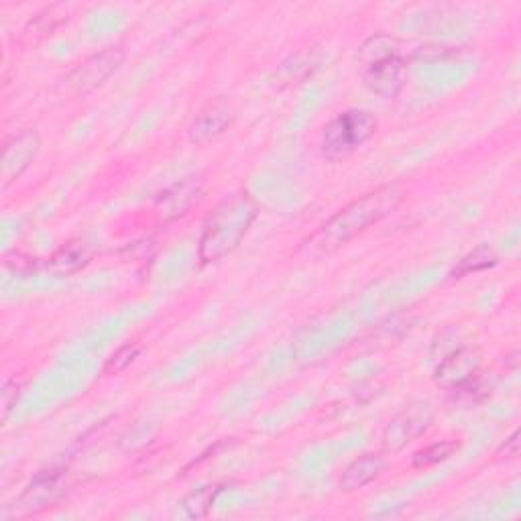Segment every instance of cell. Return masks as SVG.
<instances>
[{
	"label": "cell",
	"instance_id": "cell-1",
	"mask_svg": "<svg viewBox=\"0 0 521 521\" xmlns=\"http://www.w3.org/2000/svg\"><path fill=\"white\" fill-rule=\"evenodd\" d=\"M403 200L405 190L397 184L381 186L353 200L349 206H344L330 220H326L312 237H308L296 251V257L310 263L334 255L344 245L363 235L367 228L389 218Z\"/></svg>",
	"mask_w": 521,
	"mask_h": 521
},
{
	"label": "cell",
	"instance_id": "cell-2",
	"mask_svg": "<svg viewBox=\"0 0 521 521\" xmlns=\"http://www.w3.org/2000/svg\"><path fill=\"white\" fill-rule=\"evenodd\" d=\"M259 216V206L245 190L228 194L208 214L198 243V257L202 265L216 263L233 253Z\"/></svg>",
	"mask_w": 521,
	"mask_h": 521
},
{
	"label": "cell",
	"instance_id": "cell-3",
	"mask_svg": "<svg viewBox=\"0 0 521 521\" xmlns=\"http://www.w3.org/2000/svg\"><path fill=\"white\" fill-rule=\"evenodd\" d=\"M377 133V119L367 110H344L322 133V155L328 161H342L359 151Z\"/></svg>",
	"mask_w": 521,
	"mask_h": 521
},
{
	"label": "cell",
	"instance_id": "cell-4",
	"mask_svg": "<svg viewBox=\"0 0 521 521\" xmlns=\"http://www.w3.org/2000/svg\"><path fill=\"white\" fill-rule=\"evenodd\" d=\"M434 422V408L430 401H412L385 426L381 444L385 452H399L420 436H424Z\"/></svg>",
	"mask_w": 521,
	"mask_h": 521
},
{
	"label": "cell",
	"instance_id": "cell-5",
	"mask_svg": "<svg viewBox=\"0 0 521 521\" xmlns=\"http://www.w3.org/2000/svg\"><path fill=\"white\" fill-rule=\"evenodd\" d=\"M125 49L123 47H106L100 53H94L82 62L78 68H74L66 76V90L72 96H84L100 88L114 72H117L125 62Z\"/></svg>",
	"mask_w": 521,
	"mask_h": 521
},
{
	"label": "cell",
	"instance_id": "cell-6",
	"mask_svg": "<svg viewBox=\"0 0 521 521\" xmlns=\"http://www.w3.org/2000/svg\"><path fill=\"white\" fill-rule=\"evenodd\" d=\"M68 491L64 471H43L39 473L19 495L15 507L21 513H39L60 501Z\"/></svg>",
	"mask_w": 521,
	"mask_h": 521
},
{
	"label": "cell",
	"instance_id": "cell-7",
	"mask_svg": "<svg viewBox=\"0 0 521 521\" xmlns=\"http://www.w3.org/2000/svg\"><path fill=\"white\" fill-rule=\"evenodd\" d=\"M363 82L373 94L381 98H395L408 82V62L401 55L373 62L365 66Z\"/></svg>",
	"mask_w": 521,
	"mask_h": 521
},
{
	"label": "cell",
	"instance_id": "cell-8",
	"mask_svg": "<svg viewBox=\"0 0 521 521\" xmlns=\"http://www.w3.org/2000/svg\"><path fill=\"white\" fill-rule=\"evenodd\" d=\"M41 151V137L37 131H21L15 137H11L5 145L3 151V180L5 186L13 184L15 180H19L23 173L33 165V161L37 159Z\"/></svg>",
	"mask_w": 521,
	"mask_h": 521
},
{
	"label": "cell",
	"instance_id": "cell-9",
	"mask_svg": "<svg viewBox=\"0 0 521 521\" xmlns=\"http://www.w3.org/2000/svg\"><path fill=\"white\" fill-rule=\"evenodd\" d=\"M481 369V353L477 349H469V346H458V349L450 351L440 359V365L434 371L436 385L444 389H454L462 381H467L471 375H475Z\"/></svg>",
	"mask_w": 521,
	"mask_h": 521
},
{
	"label": "cell",
	"instance_id": "cell-10",
	"mask_svg": "<svg viewBox=\"0 0 521 521\" xmlns=\"http://www.w3.org/2000/svg\"><path fill=\"white\" fill-rule=\"evenodd\" d=\"M233 119H235V114L226 102H222V100L210 102L196 114V119L188 131V139L194 145H208L230 129Z\"/></svg>",
	"mask_w": 521,
	"mask_h": 521
},
{
	"label": "cell",
	"instance_id": "cell-11",
	"mask_svg": "<svg viewBox=\"0 0 521 521\" xmlns=\"http://www.w3.org/2000/svg\"><path fill=\"white\" fill-rule=\"evenodd\" d=\"M204 192L202 178H188L176 186H171L167 192H163L155 204V212L163 222H171L180 216H184L200 198Z\"/></svg>",
	"mask_w": 521,
	"mask_h": 521
},
{
	"label": "cell",
	"instance_id": "cell-12",
	"mask_svg": "<svg viewBox=\"0 0 521 521\" xmlns=\"http://www.w3.org/2000/svg\"><path fill=\"white\" fill-rule=\"evenodd\" d=\"M385 469V460L379 454H363L355 458L340 477V489L353 493L373 483Z\"/></svg>",
	"mask_w": 521,
	"mask_h": 521
},
{
	"label": "cell",
	"instance_id": "cell-13",
	"mask_svg": "<svg viewBox=\"0 0 521 521\" xmlns=\"http://www.w3.org/2000/svg\"><path fill=\"white\" fill-rule=\"evenodd\" d=\"M92 259V249L84 241H72L64 245L49 259V269L55 273H74Z\"/></svg>",
	"mask_w": 521,
	"mask_h": 521
},
{
	"label": "cell",
	"instance_id": "cell-14",
	"mask_svg": "<svg viewBox=\"0 0 521 521\" xmlns=\"http://www.w3.org/2000/svg\"><path fill=\"white\" fill-rule=\"evenodd\" d=\"M454 401L465 403V405H477L491 397L493 393V379L479 369L475 375H471L467 381H462L458 387L450 389Z\"/></svg>",
	"mask_w": 521,
	"mask_h": 521
},
{
	"label": "cell",
	"instance_id": "cell-15",
	"mask_svg": "<svg viewBox=\"0 0 521 521\" xmlns=\"http://www.w3.org/2000/svg\"><path fill=\"white\" fill-rule=\"evenodd\" d=\"M224 491V485H206L202 489L192 491L190 495H186L180 503L184 515L188 519H202L210 513L216 497Z\"/></svg>",
	"mask_w": 521,
	"mask_h": 521
},
{
	"label": "cell",
	"instance_id": "cell-16",
	"mask_svg": "<svg viewBox=\"0 0 521 521\" xmlns=\"http://www.w3.org/2000/svg\"><path fill=\"white\" fill-rule=\"evenodd\" d=\"M401 43L395 37L389 35H373L369 37L361 49H359V60L369 66L373 62L385 60V57H393V55H401ZM403 57V55H401Z\"/></svg>",
	"mask_w": 521,
	"mask_h": 521
},
{
	"label": "cell",
	"instance_id": "cell-17",
	"mask_svg": "<svg viewBox=\"0 0 521 521\" xmlns=\"http://www.w3.org/2000/svg\"><path fill=\"white\" fill-rule=\"evenodd\" d=\"M497 263H499L497 253L489 245H481L458 261V265L452 269V277L458 279V277H465L471 273H479V271L495 267Z\"/></svg>",
	"mask_w": 521,
	"mask_h": 521
},
{
	"label": "cell",
	"instance_id": "cell-18",
	"mask_svg": "<svg viewBox=\"0 0 521 521\" xmlns=\"http://www.w3.org/2000/svg\"><path fill=\"white\" fill-rule=\"evenodd\" d=\"M454 450H456L454 442H436V444H430V446L418 450L414 454L412 462L416 469H428V467H434V465H438V462L450 458Z\"/></svg>",
	"mask_w": 521,
	"mask_h": 521
},
{
	"label": "cell",
	"instance_id": "cell-19",
	"mask_svg": "<svg viewBox=\"0 0 521 521\" xmlns=\"http://www.w3.org/2000/svg\"><path fill=\"white\" fill-rule=\"evenodd\" d=\"M139 353H141L139 344L121 346V349L106 361L104 375H121L127 367H131V363L139 357Z\"/></svg>",
	"mask_w": 521,
	"mask_h": 521
},
{
	"label": "cell",
	"instance_id": "cell-20",
	"mask_svg": "<svg viewBox=\"0 0 521 521\" xmlns=\"http://www.w3.org/2000/svg\"><path fill=\"white\" fill-rule=\"evenodd\" d=\"M19 397H21V383H17V379L7 381L3 391H0V408H3V420H7L11 416V412L17 408Z\"/></svg>",
	"mask_w": 521,
	"mask_h": 521
},
{
	"label": "cell",
	"instance_id": "cell-21",
	"mask_svg": "<svg viewBox=\"0 0 521 521\" xmlns=\"http://www.w3.org/2000/svg\"><path fill=\"white\" fill-rule=\"evenodd\" d=\"M454 49L452 47H444V45H426L414 51L416 60H424V62H440L444 57L452 55Z\"/></svg>",
	"mask_w": 521,
	"mask_h": 521
},
{
	"label": "cell",
	"instance_id": "cell-22",
	"mask_svg": "<svg viewBox=\"0 0 521 521\" xmlns=\"http://www.w3.org/2000/svg\"><path fill=\"white\" fill-rule=\"evenodd\" d=\"M499 456H507V458H513V456H517L519 454V430H515L507 440H505V444L499 448V452H497Z\"/></svg>",
	"mask_w": 521,
	"mask_h": 521
}]
</instances>
